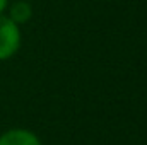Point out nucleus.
I'll return each mask as SVG.
<instances>
[{"mask_svg":"<svg viewBox=\"0 0 147 145\" xmlns=\"http://www.w3.org/2000/svg\"><path fill=\"white\" fill-rule=\"evenodd\" d=\"M22 43L21 28L12 22L5 14L0 15V62L12 58Z\"/></svg>","mask_w":147,"mask_h":145,"instance_id":"1","label":"nucleus"},{"mask_svg":"<svg viewBox=\"0 0 147 145\" xmlns=\"http://www.w3.org/2000/svg\"><path fill=\"white\" fill-rule=\"evenodd\" d=\"M7 9H9L7 17L12 22H16L17 26H22V24L29 22L31 17H33V7H31L29 0H16Z\"/></svg>","mask_w":147,"mask_h":145,"instance_id":"3","label":"nucleus"},{"mask_svg":"<svg viewBox=\"0 0 147 145\" xmlns=\"http://www.w3.org/2000/svg\"><path fill=\"white\" fill-rule=\"evenodd\" d=\"M7 7H9V0H0V15L7 10Z\"/></svg>","mask_w":147,"mask_h":145,"instance_id":"4","label":"nucleus"},{"mask_svg":"<svg viewBox=\"0 0 147 145\" xmlns=\"http://www.w3.org/2000/svg\"><path fill=\"white\" fill-rule=\"evenodd\" d=\"M0 145H41V140L31 130L12 128L0 135Z\"/></svg>","mask_w":147,"mask_h":145,"instance_id":"2","label":"nucleus"}]
</instances>
